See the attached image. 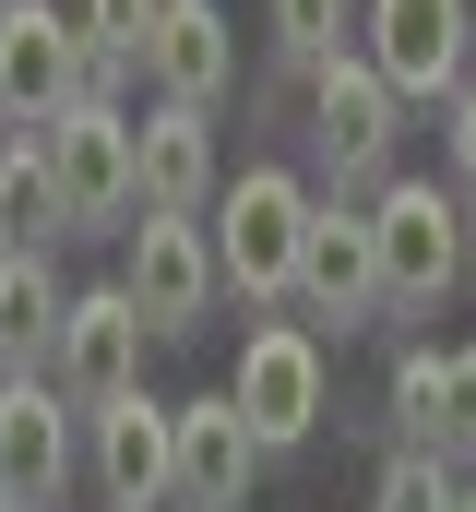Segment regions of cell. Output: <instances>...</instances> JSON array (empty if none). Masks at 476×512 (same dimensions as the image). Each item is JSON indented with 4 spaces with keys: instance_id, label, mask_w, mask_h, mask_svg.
Wrapping results in <instances>:
<instances>
[{
    "instance_id": "cell-1",
    "label": "cell",
    "mask_w": 476,
    "mask_h": 512,
    "mask_svg": "<svg viewBox=\"0 0 476 512\" xmlns=\"http://www.w3.org/2000/svg\"><path fill=\"white\" fill-rule=\"evenodd\" d=\"M84 96H119V72L84 48V24L60 0H12L0 12V131L48 143V120L84 108Z\"/></svg>"
},
{
    "instance_id": "cell-2",
    "label": "cell",
    "mask_w": 476,
    "mask_h": 512,
    "mask_svg": "<svg viewBox=\"0 0 476 512\" xmlns=\"http://www.w3.org/2000/svg\"><path fill=\"white\" fill-rule=\"evenodd\" d=\"M203 239H215V286L227 298H286L298 286V239H310V179L238 167L215 191V215H203Z\"/></svg>"
},
{
    "instance_id": "cell-3",
    "label": "cell",
    "mask_w": 476,
    "mask_h": 512,
    "mask_svg": "<svg viewBox=\"0 0 476 512\" xmlns=\"http://www.w3.org/2000/svg\"><path fill=\"white\" fill-rule=\"evenodd\" d=\"M48 191H60V239H131L143 191H131V108L84 96L48 120Z\"/></svg>"
},
{
    "instance_id": "cell-4",
    "label": "cell",
    "mask_w": 476,
    "mask_h": 512,
    "mask_svg": "<svg viewBox=\"0 0 476 512\" xmlns=\"http://www.w3.org/2000/svg\"><path fill=\"white\" fill-rule=\"evenodd\" d=\"M369 251H381V310H441L465 286V203L429 179H381Z\"/></svg>"
},
{
    "instance_id": "cell-5",
    "label": "cell",
    "mask_w": 476,
    "mask_h": 512,
    "mask_svg": "<svg viewBox=\"0 0 476 512\" xmlns=\"http://www.w3.org/2000/svg\"><path fill=\"white\" fill-rule=\"evenodd\" d=\"M119 298L143 310V334H203L215 298H227L203 215H131V239H119Z\"/></svg>"
},
{
    "instance_id": "cell-6",
    "label": "cell",
    "mask_w": 476,
    "mask_h": 512,
    "mask_svg": "<svg viewBox=\"0 0 476 512\" xmlns=\"http://www.w3.org/2000/svg\"><path fill=\"white\" fill-rule=\"evenodd\" d=\"M322 334L310 322H262L250 346H238V382H227V405H238V429L262 441V465L274 453H298L310 429H322Z\"/></svg>"
},
{
    "instance_id": "cell-7",
    "label": "cell",
    "mask_w": 476,
    "mask_h": 512,
    "mask_svg": "<svg viewBox=\"0 0 476 512\" xmlns=\"http://www.w3.org/2000/svg\"><path fill=\"white\" fill-rule=\"evenodd\" d=\"M393 96H465L476 84V0H369V48H357Z\"/></svg>"
},
{
    "instance_id": "cell-8",
    "label": "cell",
    "mask_w": 476,
    "mask_h": 512,
    "mask_svg": "<svg viewBox=\"0 0 476 512\" xmlns=\"http://www.w3.org/2000/svg\"><path fill=\"white\" fill-rule=\"evenodd\" d=\"M393 108H405V96H393L357 48H334V60L310 72V120H322L310 143H322L334 191H357V179H381V167H393Z\"/></svg>"
},
{
    "instance_id": "cell-9",
    "label": "cell",
    "mask_w": 476,
    "mask_h": 512,
    "mask_svg": "<svg viewBox=\"0 0 476 512\" xmlns=\"http://www.w3.org/2000/svg\"><path fill=\"white\" fill-rule=\"evenodd\" d=\"M143 310L108 286H72V322H60V358H48V382L72 393V405H119V393H143Z\"/></svg>"
},
{
    "instance_id": "cell-10",
    "label": "cell",
    "mask_w": 476,
    "mask_h": 512,
    "mask_svg": "<svg viewBox=\"0 0 476 512\" xmlns=\"http://www.w3.org/2000/svg\"><path fill=\"white\" fill-rule=\"evenodd\" d=\"M286 298L310 322H334V334L381 322V251H369V215L357 203H310V239H298V286Z\"/></svg>"
},
{
    "instance_id": "cell-11",
    "label": "cell",
    "mask_w": 476,
    "mask_h": 512,
    "mask_svg": "<svg viewBox=\"0 0 476 512\" xmlns=\"http://www.w3.org/2000/svg\"><path fill=\"white\" fill-rule=\"evenodd\" d=\"M250 477H262V441L238 429V405L191 393L179 405V453H167V501L179 512H250Z\"/></svg>"
},
{
    "instance_id": "cell-12",
    "label": "cell",
    "mask_w": 476,
    "mask_h": 512,
    "mask_svg": "<svg viewBox=\"0 0 476 512\" xmlns=\"http://www.w3.org/2000/svg\"><path fill=\"white\" fill-rule=\"evenodd\" d=\"M72 489V393L60 382H0V501L48 512Z\"/></svg>"
},
{
    "instance_id": "cell-13",
    "label": "cell",
    "mask_w": 476,
    "mask_h": 512,
    "mask_svg": "<svg viewBox=\"0 0 476 512\" xmlns=\"http://www.w3.org/2000/svg\"><path fill=\"white\" fill-rule=\"evenodd\" d=\"M143 84H155V108H203V120H215V96L238 84L227 0H167V12H155V48H143Z\"/></svg>"
},
{
    "instance_id": "cell-14",
    "label": "cell",
    "mask_w": 476,
    "mask_h": 512,
    "mask_svg": "<svg viewBox=\"0 0 476 512\" xmlns=\"http://www.w3.org/2000/svg\"><path fill=\"white\" fill-rule=\"evenodd\" d=\"M131 191L143 215H203L227 179H215V120L203 108H143L131 120Z\"/></svg>"
},
{
    "instance_id": "cell-15",
    "label": "cell",
    "mask_w": 476,
    "mask_h": 512,
    "mask_svg": "<svg viewBox=\"0 0 476 512\" xmlns=\"http://www.w3.org/2000/svg\"><path fill=\"white\" fill-rule=\"evenodd\" d=\"M167 453H179V405H155V393L96 405V489H108V512L167 501Z\"/></svg>"
},
{
    "instance_id": "cell-16",
    "label": "cell",
    "mask_w": 476,
    "mask_h": 512,
    "mask_svg": "<svg viewBox=\"0 0 476 512\" xmlns=\"http://www.w3.org/2000/svg\"><path fill=\"white\" fill-rule=\"evenodd\" d=\"M60 322H72V286L48 274V251H0V370L12 382H48Z\"/></svg>"
},
{
    "instance_id": "cell-17",
    "label": "cell",
    "mask_w": 476,
    "mask_h": 512,
    "mask_svg": "<svg viewBox=\"0 0 476 512\" xmlns=\"http://www.w3.org/2000/svg\"><path fill=\"white\" fill-rule=\"evenodd\" d=\"M36 227L60 239V191H48V143L0 131V251H36Z\"/></svg>"
},
{
    "instance_id": "cell-18",
    "label": "cell",
    "mask_w": 476,
    "mask_h": 512,
    "mask_svg": "<svg viewBox=\"0 0 476 512\" xmlns=\"http://www.w3.org/2000/svg\"><path fill=\"white\" fill-rule=\"evenodd\" d=\"M441 382H453V346H405L393 358V429H405V453H441Z\"/></svg>"
},
{
    "instance_id": "cell-19",
    "label": "cell",
    "mask_w": 476,
    "mask_h": 512,
    "mask_svg": "<svg viewBox=\"0 0 476 512\" xmlns=\"http://www.w3.org/2000/svg\"><path fill=\"white\" fill-rule=\"evenodd\" d=\"M155 12H167V0H84L72 24H84V48H96L108 72H143V48H155Z\"/></svg>"
},
{
    "instance_id": "cell-20",
    "label": "cell",
    "mask_w": 476,
    "mask_h": 512,
    "mask_svg": "<svg viewBox=\"0 0 476 512\" xmlns=\"http://www.w3.org/2000/svg\"><path fill=\"white\" fill-rule=\"evenodd\" d=\"M346 24H357V0H274V48H286L298 72H322V60L346 48Z\"/></svg>"
},
{
    "instance_id": "cell-21",
    "label": "cell",
    "mask_w": 476,
    "mask_h": 512,
    "mask_svg": "<svg viewBox=\"0 0 476 512\" xmlns=\"http://www.w3.org/2000/svg\"><path fill=\"white\" fill-rule=\"evenodd\" d=\"M369 512H453V465H441V453H393Z\"/></svg>"
},
{
    "instance_id": "cell-22",
    "label": "cell",
    "mask_w": 476,
    "mask_h": 512,
    "mask_svg": "<svg viewBox=\"0 0 476 512\" xmlns=\"http://www.w3.org/2000/svg\"><path fill=\"white\" fill-rule=\"evenodd\" d=\"M441 465H476V346H453V382H441Z\"/></svg>"
},
{
    "instance_id": "cell-23",
    "label": "cell",
    "mask_w": 476,
    "mask_h": 512,
    "mask_svg": "<svg viewBox=\"0 0 476 512\" xmlns=\"http://www.w3.org/2000/svg\"><path fill=\"white\" fill-rule=\"evenodd\" d=\"M441 143H453V179H465V203H476V84L441 108Z\"/></svg>"
},
{
    "instance_id": "cell-24",
    "label": "cell",
    "mask_w": 476,
    "mask_h": 512,
    "mask_svg": "<svg viewBox=\"0 0 476 512\" xmlns=\"http://www.w3.org/2000/svg\"><path fill=\"white\" fill-rule=\"evenodd\" d=\"M453 512H476V465H465V477H453Z\"/></svg>"
},
{
    "instance_id": "cell-25",
    "label": "cell",
    "mask_w": 476,
    "mask_h": 512,
    "mask_svg": "<svg viewBox=\"0 0 476 512\" xmlns=\"http://www.w3.org/2000/svg\"><path fill=\"white\" fill-rule=\"evenodd\" d=\"M465 286H476V203H465Z\"/></svg>"
},
{
    "instance_id": "cell-26",
    "label": "cell",
    "mask_w": 476,
    "mask_h": 512,
    "mask_svg": "<svg viewBox=\"0 0 476 512\" xmlns=\"http://www.w3.org/2000/svg\"><path fill=\"white\" fill-rule=\"evenodd\" d=\"M0 12H12V0H0Z\"/></svg>"
},
{
    "instance_id": "cell-27",
    "label": "cell",
    "mask_w": 476,
    "mask_h": 512,
    "mask_svg": "<svg viewBox=\"0 0 476 512\" xmlns=\"http://www.w3.org/2000/svg\"><path fill=\"white\" fill-rule=\"evenodd\" d=\"M0 512H12V501H0Z\"/></svg>"
}]
</instances>
